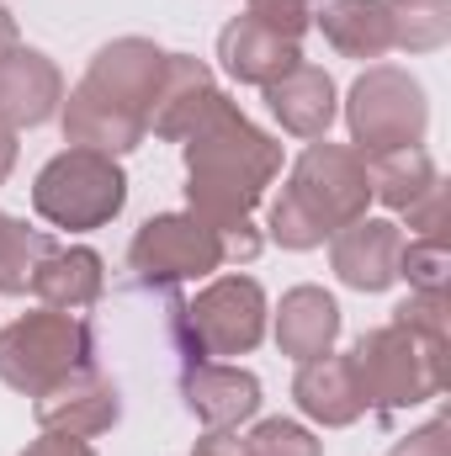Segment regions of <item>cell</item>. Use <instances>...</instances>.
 Masks as SVG:
<instances>
[{
  "instance_id": "6da1fadb",
  "label": "cell",
  "mask_w": 451,
  "mask_h": 456,
  "mask_svg": "<svg viewBox=\"0 0 451 456\" xmlns=\"http://www.w3.org/2000/svg\"><path fill=\"white\" fill-rule=\"evenodd\" d=\"M181 149H186V213L224 233L234 265L255 260L266 244L255 228V208L266 186L282 175V143L224 96Z\"/></svg>"
},
{
  "instance_id": "7a4b0ae2",
  "label": "cell",
  "mask_w": 451,
  "mask_h": 456,
  "mask_svg": "<svg viewBox=\"0 0 451 456\" xmlns=\"http://www.w3.org/2000/svg\"><path fill=\"white\" fill-rule=\"evenodd\" d=\"M165 75V48L149 37H112L96 48L86 80L64 96L59 122L64 143L96 149V154H127L149 138V107Z\"/></svg>"
},
{
  "instance_id": "3957f363",
  "label": "cell",
  "mask_w": 451,
  "mask_h": 456,
  "mask_svg": "<svg viewBox=\"0 0 451 456\" xmlns=\"http://www.w3.org/2000/svg\"><path fill=\"white\" fill-rule=\"evenodd\" d=\"M372 208V170L350 143H308L303 159L292 165L287 186L271 197L266 228L282 249H319L345 224L366 218Z\"/></svg>"
},
{
  "instance_id": "277c9868",
  "label": "cell",
  "mask_w": 451,
  "mask_h": 456,
  "mask_svg": "<svg viewBox=\"0 0 451 456\" xmlns=\"http://www.w3.org/2000/svg\"><path fill=\"white\" fill-rule=\"evenodd\" d=\"M345 361L361 382L366 409H377V414L414 409L447 387V340L420 335L409 324H382V330L361 335Z\"/></svg>"
},
{
  "instance_id": "5b68a950",
  "label": "cell",
  "mask_w": 451,
  "mask_h": 456,
  "mask_svg": "<svg viewBox=\"0 0 451 456\" xmlns=\"http://www.w3.org/2000/svg\"><path fill=\"white\" fill-rule=\"evenodd\" d=\"M86 366H96V335L80 314L37 308L0 330V382L27 398H43Z\"/></svg>"
},
{
  "instance_id": "8992f818",
  "label": "cell",
  "mask_w": 451,
  "mask_h": 456,
  "mask_svg": "<svg viewBox=\"0 0 451 456\" xmlns=\"http://www.w3.org/2000/svg\"><path fill=\"white\" fill-rule=\"evenodd\" d=\"M122 208H127V175L112 154H96V149L70 143L32 181V213L48 228H64V233L107 228Z\"/></svg>"
},
{
  "instance_id": "52a82bcc",
  "label": "cell",
  "mask_w": 451,
  "mask_h": 456,
  "mask_svg": "<svg viewBox=\"0 0 451 456\" xmlns=\"http://www.w3.org/2000/svg\"><path fill=\"white\" fill-rule=\"evenodd\" d=\"M345 122H350V149L361 159L420 149L425 127H430L425 86L398 64H372L366 75H356V86L345 96Z\"/></svg>"
},
{
  "instance_id": "ba28073f",
  "label": "cell",
  "mask_w": 451,
  "mask_h": 456,
  "mask_svg": "<svg viewBox=\"0 0 451 456\" xmlns=\"http://www.w3.org/2000/svg\"><path fill=\"white\" fill-rule=\"evenodd\" d=\"M266 292L255 276H218L208 281L186 308H176V330L186 340V361L213 355H250L266 340Z\"/></svg>"
},
{
  "instance_id": "9c48e42d",
  "label": "cell",
  "mask_w": 451,
  "mask_h": 456,
  "mask_svg": "<svg viewBox=\"0 0 451 456\" xmlns=\"http://www.w3.org/2000/svg\"><path fill=\"white\" fill-rule=\"evenodd\" d=\"M228 265V244L218 228H208L197 213H160L133 233L127 271L138 287H176L197 281Z\"/></svg>"
},
{
  "instance_id": "30bf717a",
  "label": "cell",
  "mask_w": 451,
  "mask_h": 456,
  "mask_svg": "<svg viewBox=\"0 0 451 456\" xmlns=\"http://www.w3.org/2000/svg\"><path fill=\"white\" fill-rule=\"evenodd\" d=\"M122 419V393H117L112 377H102L96 366L64 377L59 387H48L37 398V425L53 430V436H80V441H96L117 430Z\"/></svg>"
},
{
  "instance_id": "8fae6325",
  "label": "cell",
  "mask_w": 451,
  "mask_h": 456,
  "mask_svg": "<svg viewBox=\"0 0 451 456\" xmlns=\"http://www.w3.org/2000/svg\"><path fill=\"white\" fill-rule=\"evenodd\" d=\"M224 102L213 69L192 53H165V75H160V91H154V107H149V133L165 138V143H186L197 133V122Z\"/></svg>"
},
{
  "instance_id": "7c38bea8",
  "label": "cell",
  "mask_w": 451,
  "mask_h": 456,
  "mask_svg": "<svg viewBox=\"0 0 451 456\" xmlns=\"http://www.w3.org/2000/svg\"><path fill=\"white\" fill-rule=\"evenodd\" d=\"M404 228L388 218H356L330 239V265L350 292H388L398 281Z\"/></svg>"
},
{
  "instance_id": "4fadbf2b",
  "label": "cell",
  "mask_w": 451,
  "mask_h": 456,
  "mask_svg": "<svg viewBox=\"0 0 451 456\" xmlns=\"http://www.w3.org/2000/svg\"><path fill=\"white\" fill-rule=\"evenodd\" d=\"M59 107H64V75L48 53L21 48V43L0 53V122H11L16 133L43 127L59 117Z\"/></svg>"
},
{
  "instance_id": "5bb4252c",
  "label": "cell",
  "mask_w": 451,
  "mask_h": 456,
  "mask_svg": "<svg viewBox=\"0 0 451 456\" xmlns=\"http://www.w3.org/2000/svg\"><path fill=\"white\" fill-rule=\"evenodd\" d=\"M181 398L208 430H239L260 409V377L228 361H192L181 377Z\"/></svg>"
},
{
  "instance_id": "9a60e30c",
  "label": "cell",
  "mask_w": 451,
  "mask_h": 456,
  "mask_svg": "<svg viewBox=\"0 0 451 456\" xmlns=\"http://www.w3.org/2000/svg\"><path fill=\"white\" fill-rule=\"evenodd\" d=\"M266 107H271L276 122H282V133L319 143V138H330V122H335V112H340V96H335V80H330L319 64L303 59L298 69H287L282 80L266 86Z\"/></svg>"
},
{
  "instance_id": "2e32d148",
  "label": "cell",
  "mask_w": 451,
  "mask_h": 456,
  "mask_svg": "<svg viewBox=\"0 0 451 456\" xmlns=\"http://www.w3.org/2000/svg\"><path fill=\"white\" fill-rule=\"evenodd\" d=\"M102 292H107V265H102L96 249H86V244H59V239L43 249V260H37V271H32V297H37L43 308L80 314V308H91Z\"/></svg>"
},
{
  "instance_id": "e0dca14e",
  "label": "cell",
  "mask_w": 451,
  "mask_h": 456,
  "mask_svg": "<svg viewBox=\"0 0 451 456\" xmlns=\"http://www.w3.org/2000/svg\"><path fill=\"white\" fill-rule=\"evenodd\" d=\"M218 59H224V69L239 86H260L266 91L271 80H282L287 69L303 64V43L271 32V27H260L250 16H234L224 32H218Z\"/></svg>"
},
{
  "instance_id": "ac0fdd59",
  "label": "cell",
  "mask_w": 451,
  "mask_h": 456,
  "mask_svg": "<svg viewBox=\"0 0 451 456\" xmlns=\"http://www.w3.org/2000/svg\"><path fill=\"white\" fill-rule=\"evenodd\" d=\"M292 398H298V409H303L314 425H324V430H345V425H356V419L366 414L361 382H356L350 361L335 355V350L319 355V361H303V366H298V377H292Z\"/></svg>"
},
{
  "instance_id": "d6986e66",
  "label": "cell",
  "mask_w": 451,
  "mask_h": 456,
  "mask_svg": "<svg viewBox=\"0 0 451 456\" xmlns=\"http://www.w3.org/2000/svg\"><path fill=\"white\" fill-rule=\"evenodd\" d=\"M335 340H340V303L324 287L282 292V308H276V350L282 355H292L303 366V361L330 355Z\"/></svg>"
},
{
  "instance_id": "ffe728a7",
  "label": "cell",
  "mask_w": 451,
  "mask_h": 456,
  "mask_svg": "<svg viewBox=\"0 0 451 456\" xmlns=\"http://www.w3.org/2000/svg\"><path fill=\"white\" fill-rule=\"evenodd\" d=\"M314 27L340 59H382L393 48L388 0H319Z\"/></svg>"
},
{
  "instance_id": "44dd1931",
  "label": "cell",
  "mask_w": 451,
  "mask_h": 456,
  "mask_svg": "<svg viewBox=\"0 0 451 456\" xmlns=\"http://www.w3.org/2000/svg\"><path fill=\"white\" fill-rule=\"evenodd\" d=\"M366 170H372V197L382 208H393V213H409L441 181V170L425 154V143L420 149H398V154H377V159H366Z\"/></svg>"
},
{
  "instance_id": "7402d4cb",
  "label": "cell",
  "mask_w": 451,
  "mask_h": 456,
  "mask_svg": "<svg viewBox=\"0 0 451 456\" xmlns=\"http://www.w3.org/2000/svg\"><path fill=\"white\" fill-rule=\"evenodd\" d=\"M393 48L404 53H436L451 37V0H388Z\"/></svg>"
},
{
  "instance_id": "603a6c76",
  "label": "cell",
  "mask_w": 451,
  "mask_h": 456,
  "mask_svg": "<svg viewBox=\"0 0 451 456\" xmlns=\"http://www.w3.org/2000/svg\"><path fill=\"white\" fill-rule=\"evenodd\" d=\"M48 244H53V233L27 228L21 218L0 213V297L32 292V271H37V260H43Z\"/></svg>"
},
{
  "instance_id": "cb8c5ba5",
  "label": "cell",
  "mask_w": 451,
  "mask_h": 456,
  "mask_svg": "<svg viewBox=\"0 0 451 456\" xmlns=\"http://www.w3.org/2000/svg\"><path fill=\"white\" fill-rule=\"evenodd\" d=\"M398 276H409V292H447L451 287V244H447V233L404 239Z\"/></svg>"
},
{
  "instance_id": "d4e9b609",
  "label": "cell",
  "mask_w": 451,
  "mask_h": 456,
  "mask_svg": "<svg viewBox=\"0 0 451 456\" xmlns=\"http://www.w3.org/2000/svg\"><path fill=\"white\" fill-rule=\"evenodd\" d=\"M244 446H250V456H324L314 430H303L298 419H260L244 436Z\"/></svg>"
},
{
  "instance_id": "484cf974",
  "label": "cell",
  "mask_w": 451,
  "mask_h": 456,
  "mask_svg": "<svg viewBox=\"0 0 451 456\" xmlns=\"http://www.w3.org/2000/svg\"><path fill=\"white\" fill-rule=\"evenodd\" d=\"M314 11H319V0H244L250 21H260V27H271L292 43H303V32L314 27Z\"/></svg>"
},
{
  "instance_id": "4316f807",
  "label": "cell",
  "mask_w": 451,
  "mask_h": 456,
  "mask_svg": "<svg viewBox=\"0 0 451 456\" xmlns=\"http://www.w3.org/2000/svg\"><path fill=\"white\" fill-rule=\"evenodd\" d=\"M447 292H409L398 308H393V324H409L420 335H441L447 340Z\"/></svg>"
},
{
  "instance_id": "83f0119b",
  "label": "cell",
  "mask_w": 451,
  "mask_h": 456,
  "mask_svg": "<svg viewBox=\"0 0 451 456\" xmlns=\"http://www.w3.org/2000/svg\"><path fill=\"white\" fill-rule=\"evenodd\" d=\"M388 456H451V430L447 419H430V425H420V430H409L398 446Z\"/></svg>"
},
{
  "instance_id": "f1b7e54d",
  "label": "cell",
  "mask_w": 451,
  "mask_h": 456,
  "mask_svg": "<svg viewBox=\"0 0 451 456\" xmlns=\"http://www.w3.org/2000/svg\"><path fill=\"white\" fill-rule=\"evenodd\" d=\"M21 456H96V446L80 441V436H53V430H43Z\"/></svg>"
},
{
  "instance_id": "f546056e",
  "label": "cell",
  "mask_w": 451,
  "mask_h": 456,
  "mask_svg": "<svg viewBox=\"0 0 451 456\" xmlns=\"http://www.w3.org/2000/svg\"><path fill=\"white\" fill-rule=\"evenodd\" d=\"M192 456H250V446H244L239 430H208V436L192 446Z\"/></svg>"
},
{
  "instance_id": "4dcf8cb0",
  "label": "cell",
  "mask_w": 451,
  "mask_h": 456,
  "mask_svg": "<svg viewBox=\"0 0 451 456\" xmlns=\"http://www.w3.org/2000/svg\"><path fill=\"white\" fill-rule=\"evenodd\" d=\"M16 149H21V143H16V127H11V122H0V186H5V181H11V170H16Z\"/></svg>"
},
{
  "instance_id": "1f68e13d",
  "label": "cell",
  "mask_w": 451,
  "mask_h": 456,
  "mask_svg": "<svg viewBox=\"0 0 451 456\" xmlns=\"http://www.w3.org/2000/svg\"><path fill=\"white\" fill-rule=\"evenodd\" d=\"M11 48H16V16L0 5V53H11Z\"/></svg>"
}]
</instances>
